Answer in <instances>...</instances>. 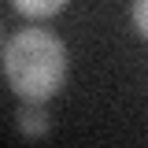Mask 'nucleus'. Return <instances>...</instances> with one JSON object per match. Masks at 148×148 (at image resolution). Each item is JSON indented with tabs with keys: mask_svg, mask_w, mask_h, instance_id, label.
<instances>
[{
	"mask_svg": "<svg viewBox=\"0 0 148 148\" xmlns=\"http://www.w3.org/2000/svg\"><path fill=\"white\" fill-rule=\"evenodd\" d=\"M130 18H133V30L148 41V0H133L130 4Z\"/></svg>",
	"mask_w": 148,
	"mask_h": 148,
	"instance_id": "obj_4",
	"label": "nucleus"
},
{
	"mask_svg": "<svg viewBox=\"0 0 148 148\" xmlns=\"http://www.w3.org/2000/svg\"><path fill=\"white\" fill-rule=\"evenodd\" d=\"M4 74L15 96L26 104H45L67 82V48L48 30H18L4 52Z\"/></svg>",
	"mask_w": 148,
	"mask_h": 148,
	"instance_id": "obj_1",
	"label": "nucleus"
},
{
	"mask_svg": "<svg viewBox=\"0 0 148 148\" xmlns=\"http://www.w3.org/2000/svg\"><path fill=\"white\" fill-rule=\"evenodd\" d=\"M11 8L26 18H52L56 11L67 8V0H11Z\"/></svg>",
	"mask_w": 148,
	"mask_h": 148,
	"instance_id": "obj_3",
	"label": "nucleus"
},
{
	"mask_svg": "<svg viewBox=\"0 0 148 148\" xmlns=\"http://www.w3.org/2000/svg\"><path fill=\"white\" fill-rule=\"evenodd\" d=\"M15 126L22 137H45L48 130H52V122H48V115L41 111V104H26V108L15 115Z\"/></svg>",
	"mask_w": 148,
	"mask_h": 148,
	"instance_id": "obj_2",
	"label": "nucleus"
}]
</instances>
